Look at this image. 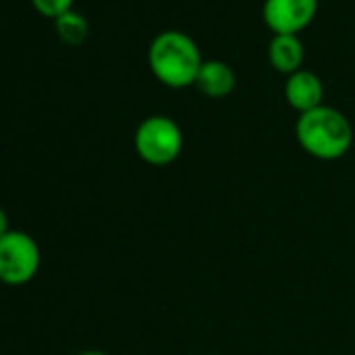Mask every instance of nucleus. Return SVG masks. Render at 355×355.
<instances>
[{
  "mask_svg": "<svg viewBox=\"0 0 355 355\" xmlns=\"http://www.w3.org/2000/svg\"><path fill=\"white\" fill-rule=\"evenodd\" d=\"M40 270V247L21 230H9L0 239V282L28 284Z\"/></svg>",
  "mask_w": 355,
  "mask_h": 355,
  "instance_id": "20e7f679",
  "label": "nucleus"
},
{
  "mask_svg": "<svg viewBox=\"0 0 355 355\" xmlns=\"http://www.w3.org/2000/svg\"><path fill=\"white\" fill-rule=\"evenodd\" d=\"M234 84H236V76H234L232 67L218 59L203 61V65L197 73V80H195V86L211 98L228 96L234 90Z\"/></svg>",
  "mask_w": 355,
  "mask_h": 355,
  "instance_id": "0eeeda50",
  "label": "nucleus"
},
{
  "mask_svg": "<svg viewBox=\"0 0 355 355\" xmlns=\"http://www.w3.org/2000/svg\"><path fill=\"white\" fill-rule=\"evenodd\" d=\"M284 96L293 109L307 113L322 105V98H324L322 80L313 71L299 69L288 76V80L284 84Z\"/></svg>",
  "mask_w": 355,
  "mask_h": 355,
  "instance_id": "423d86ee",
  "label": "nucleus"
},
{
  "mask_svg": "<svg viewBox=\"0 0 355 355\" xmlns=\"http://www.w3.org/2000/svg\"><path fill=\"white\" fill-rule=\"evenodd\" d=\"M295 134L305 153L322 161L340 159L353 144V128L349 119L332 107H315L301 113Z\"/></svg>",
  "mask_w": 355,
  "mask_h": 355,
  "instance_id": "f257e3e1",
  "label": "nucleus"
},
{
  "mask_svg": "<svg viewBox=\"0 0 355 355\" xmlns=\"http://www.w3.org/2000/svg\"><path fill=\"white\" fill-rule=\"evenodd\" d=\"M270 63L284 73L299 71V65L303 61V44L297 38V34H276L268 49Z\"/></svg>",
  "mask_w": 355,
  "mask_h": 355,
  "instance_id": "6e6552de",
  "label": "nucleus"
},
{
  "mask_svg": "<svg viewBox=\"0 0 355 355\" xmlns=\"http://www.w3.org/2000/svg\"><path fill=\"white\" fill-rule=\"evenodd\" d=\"M136 153L150 165H167L182 153L184 138L182 130L167 115L146 117L134 136Z\"/></svg>",
  "mask_w": 355,
  "mask_h": 355,
  "instance_id": "7ed1b4c3",
  "label": "nucleus"
},
{
  "mask_svg": "<svg viewBox=\"0 0 355 355\" xmlns=\"http://www.w3.org/2000/svg\"><path fill=\"white\" fill-rule=\"evenodd\" d=\"M80 355H107V353H103V351H84Z\"/></svg>",
  "mask_w": 355,
  "mask_h": 355,
  "instance_id": "f8f14e48",
  "label": "nucleus"
},
{
  "mask_svg": "<svg viewBox=\"0 0 355 355\" xmlns=\"http://www.w3.org/2000/svg\"><path fill=\"white\" fill-rule=\"evenodd\" d=\"M318 0H266L263 19L276 34H297L315 15Z\"/></svg>",
  "mask_w": 355,
  "mask_h": 355,
  "instance_id": "39448f33",
  "label": "nucleus"
},
{
  "mask_svg": "<svg viewBox=\"0 0 355 355\" xmlns=\"http://www.w3.org/2000/svg\"><path fill=\"white\" fill-rule=\"evenodd\" d=\"M7 232H9V218H7L5 209L0 207V239H3Z\"/></svg>",
  "mask_w": 355,
  "mask_h": 355,
  "instance_id": "9b49d317",
  "label": "nucleus"
},
{
  "mask_svg": "<svg viewBox=\"0 0 355 355\" xmlns=\"http://www.w3.org/2000/svg\"><path fill=\"white\" fill-rule=\"evenodd\" d=\"M34 9L51 19H57L61 15H65L67 11H71L73 0H32Z\"/></svg>",
  "mask_w": 355,
  "mask_h": 355,
  "instance_id": "9d476101",
  "label": "nucleus"
},
{
  "mask_svg": "<svg viewBox=\"0 0 355 355\" xmlns=\"http://www.w3.org/2000/svg\"><path fill=\"white\" fill-rule=\"evenodd\" d=\"M148 65L157 80L171 88H184L195 84L203 65L201 51L184 32H161L148 46Z\"/></svg>",
  "mask_w": 355,
  "mask_h": 355,
  "instance_id": "f03ea898",
  "label": "nucleus"
},
{
  "mask_svg": "<svg viewBox=\"0 0 355 355\" xmlns=\"http://www.w3.org/2000/svg\"><path fill=\"white\" fill-rule=\"evenodd\" d=\"M55 28H57V34L61 36V40L71 46H80L88 36V21L84 19V15H80L73 9L67 11L65 15L57 17Z\"/></svg>",
  "mask_w": 355,
  "mask_h": 355,
  "instance_id": "1a4fd4ad",
  "label": "nucleus"
}]
</instances>
